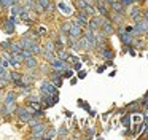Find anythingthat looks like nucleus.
Returning a JSON list of instances; mask_svg holds the SVG:
<instances>
[{
  "mask_svg": "<svg viewBox=\"0 0 148 140\" xmlns=\"http://www.w3.org/2000/svg\"><path fill=\"white\" fill-rule=\"evenodd\" d=\"M118 32H119V40H121L126 46H131V45L134 43V37H132L131 32H123V27H119Z\"/></svg>",
  "mask_w": 148,
  "mask_h": 140,
  "instance_id": "obj_1",
  "label": "nucleus"
},
{
  "mask_svg": "<svg viewBox=\"0 0 148 140\" xmlns=\"http://www.w3.org/2000/svg\"><path fill=\"white\" fill-rule=\"evenodd\" d=\"M113 22H112V19H107L105 16H103V19H102V25H100V29H102V32L105 35H112L113 32H115V29H113Z\"/></svg>",
  "mask_w": 148,
  "mask_h": 140,
  "instance_id": "obj_2",
  "label": "nucleus"
},
{
  "mask_svg": "<svg viewBox=\"0 0 148 140\" xmlns=\"http://www.w3.org/2000/svg\"><path fill=\"white\" fill-rule=\"evenodd\" d=\"M16 111H18V116H19V119L21 121H29L30 118H32V108H16Z\"/></svg>",
  "mask_w": 148,
  "mask_h": 140,
  "instance_id": "obj_3",
  "label": "nucleus"
},
{
  "mask_svg": "<svg viewBox=\"0 0 148 140\" xmlns=\"http://www.w3.org/2000/svg\"><path fill=\"white\" fill-rule=\"evenodd\" d=\"M40 91H42V94H49V95H53V94L56 92V86L53 84L51 81H43Z\"/></svg>",
  "mask_w": 148,
  "mask_h": 140,
  "instance_id": "obj_4",
  "label": "nucleus"
},
{
  "mask_svg": "<svg viewBox=\"0 0 148 140\" xmlns=\"http://www.w3.org/2000/svg\"><path fill=\"white\" fill-rule=\"evenodd\" d=\"M102 19H103V16H99V18H97V16H94L92 19H91L89 22H88V27L91 29V30H100V25H102Z\"/></svg>",
  "mask_w": 148,
  "mask_h": 140,
  "instance_id": "obj_5",
  "label": "nucleus"
},
{
  "mask_svg": "<svg viewBox=\"0 0 148 140\" xmlns=\"http://www.w3.org/2000/svg\"><path fill=\"white\" fill-rule=\"evenodd\" d=\"M134 29H137L142 35L148 34V21H147V19H140V21H137V22H135V27Z\"/></svg>",
  "mask_w": 148,
  "mask_h": 140,
  "instance_id": "obj_6",
  "label": "nucleus"
},
{
  "mask_svg": "<svg viewBox=\"0 0 148 140\" xmlns=\"http://www.w3.org/2000/svg\"><path fill=\"white\" fill-rule=\"evenodd\" d=\"M97 49H99V54H102V56L105 57L107 60H112L113 56H115V54H113V51L110 49L108 46H103V45H102V46H99Z\"/></svg>",
  "mask_w": 148,
  "mask_h": 140,
  "instance_id": "obj_7",
  "label": "nucleus"
},
{
  "mask_svg": "<svg viewBox=\"0 0 148 140\" xmlns=\"http://www.w3.org/2000/svg\"><path fill=\"white\" fill-rule=\"evenodd\" d=\"M24 62V57L21 53H11V57H10V64L11 65H19V64Z\"/></svg>",
  "mask_w": 148,
  "mask_h": 140,
  "instance_id": "obj_8",
  "label": "nucleus"
},
{
  "mask_svg": "<svg viewBox=\"0 0 148 140\" xmlns=\"http://www.w3.org/2000/svg\"><path fill=\"white\" fill-rule=\"evenodd\" d=\"M51 67L54 70H64L65 67H67V64H65V60L59 59V57H56V59L51 60Z\"/></svg>",
  "mask_w": 148,
  "mask_h": 140,
  "instance_id": "obj_9",
  "label": "nucleus"
},
{
  "mask_svg": "<svg viewBox=\"0 0 148 140\" xmlns=\"http://www.w3.org/2000/svg\"><path fill=\"white\" fill-rule=\"evenodd\" d=\"M81 34H83L81 27H78V25H75L73 22H72V27H70V30H69V37H72V38H78V37H81Z\"/></svg>",
  "mask_w": 148,
  "mask_h": 140,
  "instance_id": "obj_10",
  "label": "nucleus"
},
{
  "mask_svg": "<svg viewBox=\"0 0 148 140\" xmlns=\"http://www.w3.org/2000/svg\"><path fill=\"white\" fill-rule=\"evenodd\" d=\"M129 11H131V13H129V16H131V18L134 19L135 22H137V21H140V19H143V14L140 13V10H138L137 6H132V8L129 10Z\"/></svg>",
  "mask_w": 148,
  "mask_h": 140,
  "instance_id": "obj_11",
  "label": "nucleus"
},
{
  "mask_svg": "<svg viewBox=\"0 0 148 140\" xmlns=\"http://www.w3.org/2000/svg\"><path fill=\"white\" fill-rule=\"evenodd\" d=\"M110 6H112V10H113L115 13H119V14H124V10H126V6L123 5L121 2H118V0H116V2H113Z\"/></svg>",
  "mask_w": 148,
  "mask_h": 140,
  "instance_id": "obj_12",
  "label": "nucleus"
},
{
  "mask_svg": "<svg viewBox=\"0 0 148 140\" xmlns=\"http://www.w3.org/2000/svg\"><path fill=\"white\" fill-rule=\"evenodd\" d=\"M96 5H97V8H99V11H100V14H102V16L108 14V8H107V5H105L103 0H96Z\"/></svg>",
  "mask_w": 148,
  "mask_h": 140,
  "instance_id": "obj_13",
  "label": "nucleus"
},
{
  "mask_svg": "<svg viewBox=\"0 0 148 140\" xmlns=\"http://www.w3.org/2000/svg\"><path fill=\"white\" fill-rule=\"evenodd\" d=\"M3 29H5L7 34H13V32H14V22H11L10 19L3 21Z\"/></svg>",
  "mask_w": 148,
  "mask_h": 140,
  "instance_id": "obj_14",
  "label": "nucleus"
},
{
  "mask_svg": "<svg viewBox=\"0 0 148 140\" xmlns=\"http://www.w3.org/2000/svg\"><path fill=\"white\" fill-rule=\"evenodd\" d=\"M24 62H26L27 69H35V67H37V59H35L34 56L26 57V59H24Z\"/></svg>",
  "mask_w": 148,
  "mask_h": 140,
  "instance_id": "obj_15",
  "label": "nucleus"
},
{
  "mask_svg": "<svg viewBox=\"0 0 148 140\" xmlns=\"http://www.w3.org/2000/svg\"><path fill=\"white\" fill-rule=\"evenodd\" d=\"M14 99H16V94H14V92H8L7 97H5V105L14 104Z\"/></svg>",
  "mask_w": 148,
  "mask_h": 140,
  "instance_id": "obj_16",
  "label": "nucleus"
},
{
  "mask_svg": "<svg viewBox=\"0 0 148 140\" xmlns=\"http://www.w3.org/2000/svg\"><path fill=\"white\" fill-rule=\"evenodd\" d=\"M84 11H86L88 14H91V16H96L97 10H96V6H92V5H91V3H88V5L84 6Z\"/></svg>",
  "mask_w": 148,
  "mask_h": 140,
  "instance_id": "obj_17",
  "label": "nucleus"
},
{
  "mask_svg": "<svg viewBox=\"0 0 148 140\" xmlns=\"http://www.w3.org/2000/svg\"><path fill=\"white\" fill-rule=\"evenodd\" d=\"M58 8L62 10V13H64V14H70V13H72V8H70V6H67L65 3H59Z\"/></svg>",
  "mask_w": 148,
  "mask_h": 140,
  "instance_id": "obj_18",
  "label": "nucleus"
},
{
  "mask_svg": "<svg viewBox=\"0 0 148 140\" xmlns=\"http://www.w3.org/2000/svg\"><path fill=\"white\" fill-rule=\"evenodd\" d=\"M21 83H23V86H30L32 78H30L29 75H21Z\"/></svg>",
  "mask_w": 148,
  "mask_h": 140,
  "instance_id": "obj_19",
  "label": "nucleus"
},
{
  "mask_svg": "<svg viewBox=\"0 0 148 140\" xmlns=\"http://www.w3.org/2000/svg\"><path fill=\"white\" fill-rule=\"evenodd\" d=\"M43 56H45V59H46V60H49V62H51L53 59H56L54 51H45V49H43Z\"/></svg>",
  "mask_w": 148,
  "mask_h": 140,
  "instance_id": "obj_20",
  "label": "nucleus"
},
{
  "mask_svg": "<svg viewBox=\"0 0 148 140\" xmlns=\"http://www.w3.org/2000/svg\"><path fill=\"white\" fill-rule=\"evenodd\" d=\"M10 51H11V53H21V51H23V48H21L19 43H11L10 45Z\"/></svg>",
  "mask_w": 148,
  "mask_h": 140,
  "instance_id": "obj_21",
  "label": "nucleus"
},
{
  "mask_svg": "<svg viewBox=\"0 0 148 140\" xmlns=\"http://www.w3.org/2000/svg\"><path fill=\"white\" fill-rule=\"evenodd\" d=\"M58 51V57L59 59H62V60H67V57H69V54H67V51L62 48V49H56Z\"/></svg>",
  "mask_w": 148,
  "mask_h": 140,
  "instance_id": "obj_22",
  "label": "nucleus"
},
{
  "mask_svg": "<svg viewBox=\"0 0 148 140\" xmlns=\"http://www.w3.org/2000/svg\"><path fill=\"white\" fill-rule=\"evenodd\" d=\"M54 137H56V130L54 129H49L48 132H45L43 139H45V140H51V139H54Z\"/></svg>",
  "mask_w": 148,
  "mask_h": 140,
  "instance_id": "obj_23",
  "label": "nucleus"
},
{
  "mask_svg": "<svg viewBox=\"0 0 148 140\" xmlns=\"http://www.w3.org/2000/svg\"><path fill=\"white\" fill-rule=\"evenodd\" d=\"M121 124L124 127H129V126H131V116H129V115H124L123 119H121Z\"/></svg>",
  "mask_w": 148,
  "mask_h": 140,
  "instance_id": "obj_24",
  "label": "nucleus"
},
{
  "mask_svg": "<svg viewBox=\"0 0 148 140\" xmlns=\"http://www.w3.org/2000/svg\"><path fill=\"white\" fill-rule=\"evenodd\" d=\"M0 5L3 8H10L11 5H14V0H0Z\"/></svg>",
  "mask_w": 148,
  "mask_h": 140,
  "instance_id": "obj_25",
  "label": "nucleus"
},
{
  "mask_svg": "<svg viewBox=\"0 0 148 140\" xmlns=\"http://www.w3.org/2000/svg\"><path fill=\"white\" fill-rule=\"evenodd\" d=\"M70 27H72V22H64V24H62V27H61V32H64V34H69Z\"/></svg>",
  "mask_w": 148,
  "mask_h": 140,
  "instance_id": "obj_26",
  "label": "nucleus"
},
{
  "mask_svg": "<svg viewBox=\"0 0 148 140\" xmlns=\"http://www.w3.org/2000/svg\"><path fill=\"white\" fill-rule=\"evenodd\" d=\"M75 5H77L78 10H84V6L88 5V2H86V0H77V2H75Z\"/></svg>",
  "mask_w": 148,
  "mask_h": 140,
  "instance_id": "obj_27",
  "label": "nucleus"
},
{
  "mask_svg": "<svg viewBox=\"0 0 148 140\" xmlns=\"http://www.w3.org/2000/svg\"><path fill=\"white\" fill-rule=\"evenodd\" d=\"M45 51H56V49H54V41H46Z\"/></svg>",
  "mask_w": 148,
  "mask_h": 140,
  "instance_id": "obj_28",
  "label": "nucleus"
},
{
  "mask_svg": "<svg viewBox=\"0 0 148 140\" xmlns=\"http://www.w3.org/2000/svg\"><path fill=\"white\" fill-rule=\"evenodd\" d=\"M10 76H11V81H18V80H21V73H18V72H11Z\"/></svg>",
  "mask_w": 148,
  "mask_h": 140,
  "instance_id": "obj_29",
  "label": "nucleus"
},
{
  "mask_svg": "<svg viewBox=\"0 0 148 140\" xmlns=\"http://www.w3.org/2000/svg\"><path fill=\"white\" fill-rule=\"evenodd\" d=\"M142 129H143V124H137V127H134V130H132V134H134V135H138Z\"/></svg>",
  "mask_w": 148,
  "mask_h": 140,
  "instance_id": "obj_30",
  "label": "nucleus"
},
{
  "mask_svg": "<svg viewBox=\"0 0 148 140\" xmlns=\"http://www.w3.org/2000/svg\"><path fill=\"white\" fill-rule=\"evenodd\" d=\"M10 45H11V41H2V43H0V48H2V49H10Z\"/></svg>",
  "mask_w": 148,
  "mask_h": 140,
  "instance_id": "obj_31",
  "label": "nucleus"
},
{
  "mask_svg": "<svg viewBox=\"0 0 148 140\" xmlns=\"http://www.w3.org/2000/svg\"><path fill=\"white\" fill-rule=\"evenodd\" d=\"M35 0H27V5H26V8L27 10H30V8H35Z\"/></svg>",
  "mask_w": 148,
  "mask_h": 140,
  "instance_id": "obj_32",
  "label": "nucleus"
},
{
  "mask_svg": "<svg viewBox=\"0 0 148 140\" xmlns=\"http://www.w3.org/2000/svg\"><path fill=\"white\" fill-rule=\"evenodd\" d=\"M38 5H42L43 6V8H48V6H49V0H38Z\"/></svg>",
  "mask_w": 148,
  "mask_h": 140,
  "instance_id": "obj_33",
  "label": "nucleus"
},
{
  "mask_svg": "<svg viewBox=\"0 0 148 140\" xmlns=\"http://www.w3.org/2000/svg\"><path fill=\"white\" fill-rule=\"evenodd\" d=\"M113 21H115V22H123V14H119V13H116V14L113 16Z\"/></svg>",
  "mask_w": 148,
  "mask_h": 140,
  "instance_id": "obj_34",
  "label": "nucleus"
},
{
  "mask_svg": "<svg viewBox=\"0 0 148 140\" xmlns=\"http://www.w3.org/2000/svg\"><path fill=\"white\" fill-rule=\"evenodd\" d=\"M72 75H73V70H65L62 76H64V78H72Z\"/></svg>",
  "mask_w": 148,
  "mask_h": 140,
  "instance_id": "obj_35",
  "label": "nucleus"
},
{
  "mask_svg": "<svg viewBox=\"0 0 148 140\" xmlns=\"http://www.w3.org/2000/svg\"><path fill=\"white\" fill-rule=\"evenodd\" d=\"M118 2H121L123 5H124V6H129V5H131V3H134V2H132V0H118Z\"/></svg>",
  "mask_w": 148,
  "mask_h": 140,
  "instance_id": "obj_36",
  "label": "nucleus"
},
{
  "mask_svg": "<svg viewBox=\"0 0 148 140\" xmlns=\"http://www.w3.org/2000/svg\"><path fill=\"white\" fill-rule=\"evenodd\" d=\"M127 108H129V110H134V108L137 110V104H135V102H132V104H129V105H127Z\"/></svg>",
  "mask_w": 148,
  "mask_h": 140,
  "instance_id": "obj_37",
  "label": "nucleus"
},
{
  "mask_svg": "<svg viewBox=\"0 0 148 140\" xmlns=\"http://www.w3.org/2000/svg\"><path fill=\"white\" fill-rule=\"evenodd\" d=\"M59 134H61V135H65V134H67V129H65V127H61V129H59Z\"/></svg>",
  "mask_w": 148,
  "mask_h": 140,
  "instance_id": "obj_38",
  "label": "nucleus"
},
{
  "mask_svg": "<svg viewBox=\"0 0 148 140\" xmlns=\"http://www.w3.org/2000/svg\"><path fill=\"white\" fill-rule=\"evenodd\" d=\"M80 69H81V62L77 60V62H75V70H80Z\"/></svg>",
  "mask_w": 148,
  "mask_h": 140,
  "instance_id": "obj_39",
  "label": "nucleus"
},
{
  "mask_svg": "<svg viewBox=\"0 0 148 140\" xmlns=\"http://www.w3.org/2000/svg\"><path fill=\"white\" fill-rule=\"evenodd\" d=\"M84 76H86V72H84V70H81V72L78 73V78H84Z\"/></svg>",
  "mask_w": 148,
  "mask_h": 140,
  "instance_id": "obj_40",
  "label": "nucleus"
},
{
  "mask_svg": "<svg viewBox=\"0 0 148 140\" xmlns=\"http://www.w3.org/2000/svg\"><path fill=\"white\" fill-rule=\"evenodd\" d=\"M38 32H40L42 35H45V34H46V29H45V27H40V29H38Z\"/></svg>",
  "mask_w": 148,
  "mask_h": 140,
  "instance_id": "obj_41",
  "label": "nucleus"
},
{
  "mask_svg": "<svg viewBox=\"0 0 148 140\" xmlns=\"http://www.w3.org/2000/svg\"><path fill=\"white\" fill-rule=\"evenodd\" d=\"M103 2H105V5H112V3L116 2V0H103Z\"/></svg>",
  "mask_w": 148,
  "mask_h": 140,
  "instance_id": "obj_42",
  "label": "nucleus"
},
{
  "mask_svg": "<svg viewBox=\"0 0 148 140\" xmlns=\"http://www.w3.org/2000/svg\"><path fill=\"white\" fill-rule=\"evenodd\" d=\"M143 19H147V21H148V10L143 13Z\"/></svg>",
  "mask_w": 148,
  "mask_h": 140,
  "instance_id": "obj_43",
  "label": "nucleus"
},
{
  "mask_svg": "<svg viewBox=\"0 0 148 140\" xmlns=\"http://www.w3.org/2000/svg\"><path fill=\"white\" fill-rule=\"evenodd\" d=\"M143 104H145V107H147V108H148V99H147V100H145V102H143Z\"/></svg>",
  "mask_w": 148,
  "mask_h": 140,
  "instance_id": "obj_44",
  "label": "nucleus"
},
{
  "mask_svg": "<svg viewBox=\"0 0 148 140\" xmlns=\"http://www.w3.org/2000/svg\"><path fill=\"white\" fill-rule=\"evenodd\" d=\"M0 65H2V57H0Z\"/></svg>",
  "mask_w": 148,
  "mask_h": 140,
  "instance_id": "obj_45",
  "label": "nucleus"
},
{
  "mask_svg": "<svg viewBox=\"0 0 148 140\" xmlns=\"http://www.w3.org/2000/svg\"><path fill=\"white\" fill-rule=\"evenodd\" d=\"M86 2H88V3H91V0H86Z\"/></svg>",
  "mask_w": 148,
  "mask_h": 140,
  "instance_id": "obj_46",
  "label": "nucleus"
},
{
  "mask_svg": "<svg viewBox=\"0 0 148 140\" xmlns=\"http://www.w3.org/2000/svg\"><path fill=\"white\" fill-rule=\"evenodd\" d=\"M145 97H147V99H148V92H147V95H145Z\"/></svg>",
  "mask_w": 148,
  "mask_h": 140,
  "instance_id": "obj_47",
  "label": "nucleus"
},
{
  "mask_svg": "<svg viewBox=\"0 0 148 140\" xmlns=\"http://www.w3.org/2000/svg\"><path fill=\"white\" fill-rule=\"evenodd\" d=\"M147 137H148V130H147Z\"/></svg>",
  "mask_w": 148,
  "mask_h": 140,
  "instance_id": "obj_48",
  "label": "nucleus"
}]
</instances>
